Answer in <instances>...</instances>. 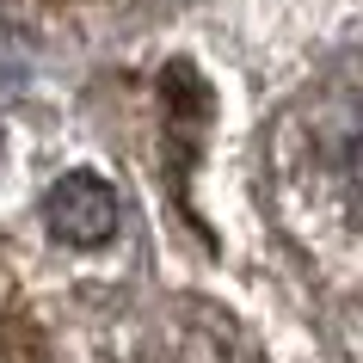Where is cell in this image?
I'll list each match as a JSON object with an SVG mask.
<instances>
[{"instance_id": "obj_1", "label": "cell", "mask_w": 363, "mask_h": 363, "mask_svg": "<svg viewBox=\"0 0 363 363\" xmlns=\"http://www.w3.org/2000/svg\"><path fill=\"white\" fill-rule=\"evenodd\" d=\"M43 228L62 247L93 252L105 240H117V228H123V197L99 172H62L56 185L43 191Z\"/></svg>"}]
</instances>
